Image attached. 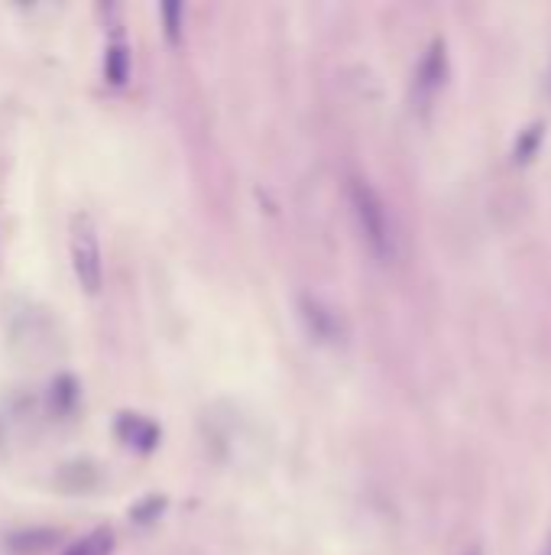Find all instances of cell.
Here are the masks:
<instances>
[{
	"label": "cell",
	"mask_w": 551,
	"mask_h": 555,
	"mask_svg": "<svg viewBox=\"0 0 551 555\" xmlns=\"http://www.w3.org/2000/svg\"><path fill=\"white\" fill-rule=\"evenodd\" d=\"M347 202H351V215L357 224V234L370 254L380 263L396 260V228L389 218V208L367 179L351 176L347 182Z\"/></svg>",
	"instance_id": "1"
},
{
	"label": "cell",
	"mask_w": 551,
	"mask_h": 555,
	"mask_svg": "<svg viewBox=\"0 0 551 555\" xmlns=\"http://www.w3.org/2000/svg\"><path fill=\"white\" fill-rule=\"evenodd\" d=\"M72 267L78 283H82L85 293H98L104 283V260H101V241H98V228H94L91 215H75L72 218Z\"/></svg>",
	"instance_id": "2"
},
{
	"label": "cell",
	"mask_w": 551,
	"mask_h": 555,
	"mask_svg": "<svg viewBox=\"0 0 551 555\" xmlns=\"http://www.w3.org/2000/svg\"><path fill=\"white\" fill-rule=\"evenodd\" d=\"M104 72H107V82H111V85H124V82H127L130 56H127V49H124V46H111V49H107Z\"/></svg>",
	"instance_id": "6"
},
{
	"label": "cell",
	"mask_w": 551,
	"mask_h": 555,
	"mask_svg": "<svg viewBox=\"0 0 551 555\" xmlns=\"http://www.w3.org/2000/svg\"><path fill=\"white\" fill-rule=\"evenodd\" d=\"M111 543H114L111 533H107V530H94L85 539H78L75 546L65 549V555H107V552H111Z\"/></svg>",
	"instance_id": "5"
},
{
	"label": "cell",
	"mask_w": 551,
	"mask_h": 555,
	"mask_svg": "<svg viewBox=\"0 0 551 555\" xmlns=\"http://www.w3.org/2000/svg\"><path fill=\"white\" fill-rule=\"evenodd\" d=\"M445 78H448V52H445V43L435 39V43L425 49L419 69H415V82H412L415 104H419V108H428L441 91V85H445Z\"/></svg>",
	"instance_id": "3"
},
{
	"label": "cell",
	"mask_w": 551,
	"mask_h": 555,
	"mask_svg": "<svg viewBox=\"0 0 551 555\" xmlns=\"http://www.w3.org/2000/svg\"><path fill=\"white\" fill-rule=\"evenodd\" d=\"M542 555H551V536L545 539V549H542Z\"/></svg>",
	"instance_id": "9"
},
{
	"label": "cell",
	"mask_w": 551,
	"mask_h": 555,
	"mask_svg": "<svg viewBox=\"0 0 551 555\" xmlns=\"http://www.w3.org/2000/svg\"><path fill=\"white\" fill-rule=\"evenodd\" d=\"M305 319L312 322V328H318V335H331V315L318 306V302L305 299Z\"/></svg>",
	"instance_id": "8"
},
{
	"label": "cell",
	"mask_w": 551,
	"mask_h": 555,
	"mask_svg": "<svg viewBox=\"0 0 551 555\" xmlns=\"http://www.w3.org/2000/svg\"><path fill=\"white\" fill-rule=\"evenodd\" d=\"M120 435H124L130 445L150 448L156 442V426H153V422L140 419V416H124V419H120Z\"/></svg>",
	"instance_id": "4"
},
{
	"label": "cell",
	"mask_w": 551,
	"mask_h": 555,
	"mask_svg": "<svg viewBox=\"0 0 551 555\" xmlns=\"http://www.w3.org/2000/svg\"><path fill=\"white\" fill-rule=\"evenodd\" d=\"M470 555H474V552H470Z\"/></svg>",
	"instance_id": "10"
},
{
	"label": "cell",
	"mask_w": 551,
	"mask_h": 555,
	"mask_svg": "<svg viewBox=\"0 0 551 555\" xmlns=\"http://www.w3.org/2000/svg\"><path fill=\"white\" fill-rule=\"evenodd\" d=\"M163 17H166V36L176 43L179 33H182V17H185V7L182 4H163Z\"/></svg>",
	"instance_id": "7"
}]
</instances>
